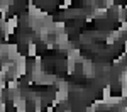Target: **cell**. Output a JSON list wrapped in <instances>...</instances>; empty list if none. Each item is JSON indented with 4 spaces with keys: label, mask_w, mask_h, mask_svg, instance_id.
Here are the masks:
<instances>
[{
    "label": "cell",
    "mask_w": 127,
    "mask_h": 112,
    "mask_svg": "<svg viewBox=\"0 0 127 112\" xmlns=\"http://www.w3.org/2000/svg\"><path fill=\"white\" fill-rule=\"evenodd\" d=\"M27 46H29V49H27V56L36 58V56H37V44H36L34 41H29V42H27Z\"/></svg>",
    "instance_id": "6da1fadb"
}]
</instances>
